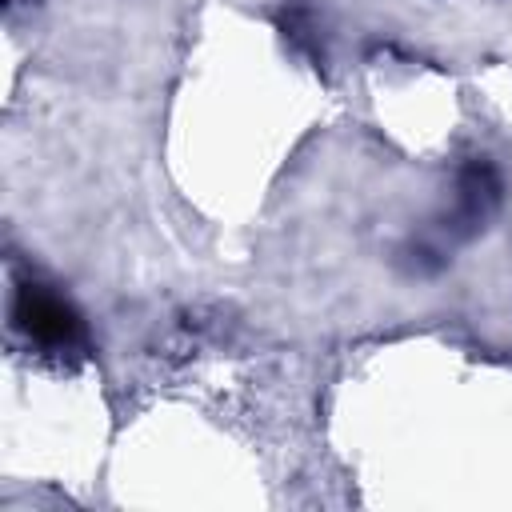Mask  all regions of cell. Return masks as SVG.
I'll return each instance as SVG.
<instances>
[{"instance_id":"1","label":"cell","mask_w":512,"mask_h":512,"mask_svg":"<svg viewBox=\"0 0 512 512\" xmlns=\"http://www.w3.org/2000/svg\"><path fill=\"white\" fill-rule=\"evenodd\" d=\"M12 320L28 340H36L40 348H52V352H72L84 340V324H80L76 308L32 280H24L16 288Z\"/></svg>"}]
</instances>
